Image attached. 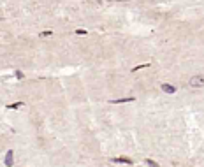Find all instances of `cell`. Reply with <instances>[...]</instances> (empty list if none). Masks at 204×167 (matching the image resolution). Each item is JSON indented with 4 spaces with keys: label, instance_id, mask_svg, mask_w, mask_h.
<instances>
[{
    "label": "cell",
    "instance_id": "6da1fadb",
    "mask_svg": "<svg viewBox=\"0 0 204 167\" xmlns=\"http://www.w3.org/2000/svg\"><path fill=\"white\" fill-rule=\"evenodd\" d=\"M188 86H192V88H201V86H204V74L190 77V81H188Z\"/></svg>",
    "mask_w": 204,
    "mask_h": 167
},
{
    "label": "cell",
    "instance_id": "52a82bcc",
    "mask_svg": "<svg viewBox=\"0 0 204 167\" xmlns=\"http://www.w3.org/2000/svg\"><path fill=\"white\" fill-rule=\"evenodd\" d=\"M23 106V102H16V104H9L7 106V109H18V107H21Z\"/></svg>",
    "mask_w": 204,
    "mask_h": 167
},
{
    "label": "cell",
    "instance_id": "ba28073f",
    "mask_svg": "<svg viewBox=\"0 0 204 167\" xmlns=\"http://www.w3.org/2000/svg\"><path fill=\"white\" fill-rule=\"evenodd\" d=\"M76 33H78V35H86V30H83V28H79V30H76Z\"/></svg>",
    "mask_w": 204,
    "mask_h": 167
},
{
    "label": "cell",
    "instance_id": "5b68a950",
    "mask_svg": "<svg viewBox=\"0 0 204 167\" xmlns=\"http://www.w3.org/2000/svg\"><path fill=\"white\" fill-rule=\"evenodd\" d=\"M111 162H114V164H129V165H132V160H130V158H125V157L111 158Z\"/></svg>",
    "mask_w": 204,
    "mask_h": 167
},
{
    "label": "cell",
    "instance_id": "277c9868",
    "mask_svg": "<svg viewBox=\"0 0 204 167\" xmlns=\"http://www.w3.org/2000/svg\"><path fill=\"white\" fill-rule=\"evenodd\" d=\"M135 97H125V99H113L111 104H123V102H134Z\"/></svg>",
    "mask_w": 204,
    "mask_h": 167
},
{
    "label": "cell",
    "instance_id": "7a4b0ae2",
    "mask_svg": "<svg viewBox=\"0 0 204 167\" xmlns=\"http://www.w3.org/2000/svg\"><path fill=\"white\" fill-rule=\"evenodd\" d=\"M4 162H5V165L7 167L14 165V153H12V150H9V151L5 153V160H4Z\"/></svg>",
    "mask_w": 204,
    "mask_h": 167
},
{
    "label": "cell",
    "instance_id": "8992f818",
    "mask_svg": "<svg viewBox=\"0 0 204 167\" xmlns=\"http://www.w3.org/2000/svg\"><path fill=\"white\" fill-rule=\"evenodd\" d=\"M146 165H150V167H160L157 162H153L151 158H146Z\"/></svg>",
    "mask_w": 204,
    "mask_h": 167
},
{
    "label": "cell",
    "instance_id": "3957f363",
    "mask_svg": "<svg viewBox=\"0 0 204 167\" xmlns=\"http://www.w3.org/2000/svg\"><path fill=\"white\" fill-rule=\"evenodd\" d=\"M160 88H162V92H165V93H174V92H176V86L167 84V83H162L160 84Z\"/></svg>",
    "mask_w": 204,
    "mask_h": 167
},
{
    "label": "cell",
    "instance_id": "9c48e42d",
    "mask_svg": "<svg viewBox=\"0 0 204 167\" xmlns=\"http://www.w3.org/2000/svg\"><path fill=\"white\" fill-rule=\"evenodd\" d=\"M48 35H51L49 30H48V32H41V37H48Z\"/></svg>",
    "mask_w": 204,
    "mask_h": 167
},
{
    "label": "cell",
    "instance_id": "30bf717a",
    "mask_svg": "<svg viewBox=\"0 0 204 167\" xmlns=\"http://www.w3.org/2000/svg\"><path fill=\"white\" fill-rule=\"evenodd\" d=\"M16 77H18V79H23V72H20V71H16Z\"/></svg>",
    "mask_w": 204,
    "mask_h": 167
}]
</instances>
